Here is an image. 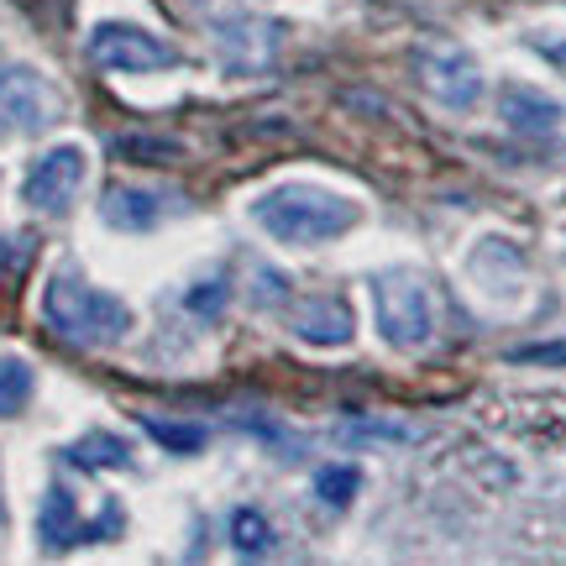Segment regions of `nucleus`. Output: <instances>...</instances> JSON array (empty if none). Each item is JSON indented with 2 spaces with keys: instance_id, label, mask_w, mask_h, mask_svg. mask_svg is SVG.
<instances>
[{
  "instance_id": "f257e3e1",
  "label": "nucleus",
  "mask_w": 566,
  "mask_h": 566,
  "mask_svg": "<svg viewBox=\"0 0 566 566\" xmlns=\"http://www.w3.org/2000/svg\"><path fill=\"white\" fill-rule=\"evenodd\" d=\"M252 226L263 231L268 242L279 247H325V242H342L346 231L363 226V205L331 189V184H310V179H289V184H273L263 189L258 200L247 205Z\"/></svg>"
},
{
  "instance_id": "f03ea898",
  "label": "nucleus",
  "mask_w": 566,
  "mask_h": 566,
  "mask_svg": "<svg viewBox=\"0 0 566 566\" xmlns=\"http://www.w3.org/2000/svg\"><path fill=\"white\" fill-rule=\"evenodd\" d=\"M42 315L53 325V336L69 346H116L137 331V310L111 294L101 283H90L74 263H63L48 289H42Z\"/></svg>"
},
{
  "instance_id": "7ed1b4c3",
  "label": "nucleus",
  "mask_w": 566,
  "mask_h": 566,
  "mask_svg": "<svg viewBox=\"0 0 566 566\" xmlns=\"http://www.w3.org/2000/svg\"><path fill=\"white\" fill-rule=\"evenodd\" d=\"M367 300H373V325H378L388 352H420L436 342V300H430L420 273L384 268L367 279Z\"/></svg>"
},
{
  "instance_id": "20e7f679",
  "label": "nucleus",
  "mask_w": 566,
  "mask_h": 566,
  "mask_svg": "<svg viewBox=\"0 0 566 566\" xmlns=\"http://www.w3.org/2000/svg\"><path fill=\"white\" fill-rule=\"evenodd\" d=\"M84 53L95 69H111V74H163V69H179V48L153 32V27H137V21H95L90 38H84Z\"/></svg>"
},
{
  "instance_id": "39448f33",
  "label": "nucleus",
  "mask_w": 566,
  "mask_h": 566,
  "mask_svg": "<svg viewBox=\"0 0 566 566\" xmlns=\"http://www.w3.org/2000/svg\"><path fill=\"white\" fill-rule=\"evenodd\" d=\"M126 530V509L116 499H101L95 514H80V499L63 483L48 488L38 514V541L42 551H74V546H101V541H116Z\"/></svg>"
},
{
  "instance_id": "423d86ee",
  "label": "nucleus",
  "mask_w": 566,
  "mask_h": 566,
  "mask_svg": "<svg viewBox=\"0 0 566 566\" xmlns=\"http://www.w3.org/2000/svg\"><path fill=\"white\" fill-rule=\"evenodd\" d=\"M415 74H420L424 95L441 105V111H457V116H467V111H478V101H483V63L467 53L462 42H420L415 48Z\"/></svg>"
},
{
  "instance_id": "0eeeda50",
  "label": "nucleus",
  "mask_w": 566,
  "mask_h": 566,
  "mask_svg": "<svg viewBox=\"0 0 566 566\" xmlns=\"http://www.w3.org/2000/svg\"><path fill=\"white\" fill-rule=\"evenodd\" d=\"M84 179H90V153L84 142H53L48 153L27 163L21 174V205H32L38 216H63L80 200Z\"/></svg>"
},
{
  "instance_id": "6e6552de",
  "label": "nucleus",
  "mask_w": 566,
  "mask_h": 566,
  "mask_svg": "<svg viewBox=\"0 0 566 566\" xmlns=\"http://www.w3.org/2000/svg\"><path fill=\"white\" fill-rule=\"evenodd\" d=\"M0 122L11 132L38 137V132L63 122V95L32 63H0Z\"/></svg>"
},
{
  "instance_id": "1a4fd4ad",
  "label": "nucleus",
  "mask_w": 566,
  "mask_h": 566,
  "mask_svg": "<svg viewBox=\"0 0 566 566\" xmlns=\"http://www.w3.org/2000/svg\"><path fill=\"white\" fill-rule=\"evenodd\" d=\"M184 210H189L184 195L168 189V184H111L101 195V221L111 231H126V237H147V231L168 226Z\"/></svg>"
},
{
  "instance_id": "9d476101",
  "label": "nucleus",
  "mask_w": 566,
  "mask_h": 566,
  "mask_svg": "<svg viewBox=\"0 0 566 566\" xmlns=\"http://www.w3.org/2000/svg\"><path fill=\"white\" fill-rule=\"evenodd\" d=\"M283 48V27L268 17H226L216 21V53H221L226 69L237 74H258L279 59Z\"/></svg>"
},
{
  "instance_id": "9b49d317",
  "label": "nucleus",
  "mask_w": 566,
  "mask_h": 566,
  "mask_svg": "<svg viewBox=\"0 0 566 566\" xmlns=\"http://www.w3.org/2000/svg\"><path fill=\"white\" fill-rule=\"evenodd\" d=\"M499 122H504L514 137L551 142L566 126V105L556 101V95H546L541 84L504 80V84H499Z\"/></svg>"
},
{
  "instance_id": "f8f14e48",
  "label": "nucleus",
  "mask_w": 566,
  "mask_h": 566,
  "mask_svg": "<svg viewBox=\"0 0 566 566\" xmlns=\"http://www.w3.org/2000/svg\"><path fill=\"white\" fill-rule=\"evenodd\" d=\"M467 279L478 283V294L493 304H514L525 289V258L509 237H478L467 252Z\"/></svg>"
},
{
  "instance_id": "ddd939ff",
  "label": "nucleus",
  "mask_w": 566,
  "mask_h": 566,
  "mask_svg": "<svg viewBox=\"0 0 566 566\" xmlns=\"http://www.w3.org/2000/svg\"><path fill=\"white\" fill-rule=\"evenodd\" d=\"M352 331H357V315L342 294H315L294 310V336L304 346H321V352H336V346H352Z\"/></svg>"
},
{
  "instance_id": "4468645a",
  "label": "nucleus",
  "mask_w": 566,
  "mask_h": 566,
  "mask_svg": "<svg viewBox=\"0 0 566 566\" xmlns=\"http://www.w3.org/2000/svg\"><path fill=\"white\" fill-rule=\"evenodd\" d=\"M59 457L69 467H84V472H105V467L137 462V446L126 441V436H111V430H90V436H80L74 446H63Z\"/></svg>"
},
{
  "instance_id": "2eb2a0df",
  "label": "nucleus",
  "mask_w": 566,
  "mask_h": 566,
  "mask_svg": "<svg viewBox=\"0 0 566 566\" xmlns=\"http://www.w3.org/2000/svg\"><path fill=\"white\" fill-rule=\"evenodd\" d=\"M226 530H231V551H237V556H273V551H279V530L268 525V514L252 504L231 509Z\"/></svg>"
},
{
  "instance_id": "dca6fc26",
  "label": "nucleus",
  "mask_w": 566,
  "mask_h": 566,
  "mask_svg": "<svg viewBox=\"0 0 566 566\" xmlns=\"http://www.w3.org/2000/svg\"><path fill=\"white\" fill-rule=\"evenodd\" d=\"M32 388H38V367L17 357V352H0V420H11L27 409L32 399Z\"/></svg>"
},
{
  "instance_id": "f3484780",
  "label": "nucleus",
  "mask_w": 566,
  "mask_h": 566,
  "mask_svg": "<svg viewBox=\"0 0 566 566\" xmlns=\"http://www.w3.org/2000/svg\"><path fill=\"white\" fill-rule=\"evenodd\" d=\"M357 493H363V472L352 462H331L315 472V499H325L331 509H346Z\"/></svg>"
},
{
  "instance_id": "a211bd4d",
  "label": "nucleus",
  "mask_w": 566,
  "mask_h": 566,
  "mask_svg": "<svg viewBox=\"0 0 566 566\" xmlns=\"http://www.w3.org/2000/svg\"><path fill=\"white\" fill-rule=\"evenodd\" d=\"M226 300H231L226 279H195L189 289H184V310L200 315V321H216V315L226 310Z\"/></svg>"
},
{
  "instance_id": "6ab92c4d",
  "label": "nucleus",
  "mask_w": 566,
  "mask_h": 566,
  "mask_svg": "<svg viewBox=\"0 0 566 566\" xmlns=\"http://www.w3.org/2000/svg\"><path fill=\"white\" fill-rule=\"evenodd\" d=\"M147 430H153L163 446H174V451H200V446H205V430H200V424H163V420H147Z\"/></svg>"
},
{
  "instance_id": "aec40b11",
  "label": "nucleus",
  "mask_w": 566,
  "mask_h": 566,
  "mask_svg": "<svg viewBox=\"0 0 566 566\" xmlns=\"http://www.w3.org/2000/svg\"><path fill=\"white\" fill-rule=\"evenodd\" d=\"M514 363H566V342L562 346H525V352H514Z\"/></svg>"
},
{
  "instance_id": "412c9836",
  "label": "nucleus",
  "mask_w": 566,
  "mask_h": 566,
  "mask_svg": "<svg viewBox=\"0 0 566 566\" xmlns=\"http://www.w3.org/2000/svg\"><path fill=\"white\" fill-rule=\"evenodd\" d=\"M0 525H6V483H0Z\"/></svg>"
}]
</instances>
